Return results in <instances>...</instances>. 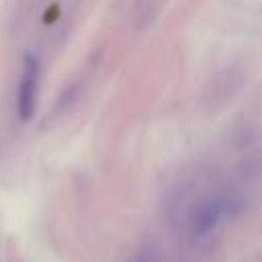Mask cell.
<instances>
[{
    "label": "cell",
    "instance_id": "cell-2",
    "mask_svg": "<svg viewBox=\"0 0 262 262\" xmlns=\"http://www.w3.org/2000/svg\"><path fill=\"white\" fill-rule=\"evenodd\" d=\"M39 61L35 55H27L23 61V74L16 90V111L23 121H29L35 115L37 104V88H39Z\"/></svg>",
    "mask_w": 262,
    "mask_h": 262
},
{
    "label": "cell",
    "instance_id": "cell-3",
    "mask_svg": "<svg viewBox=\"0 0 262 262\" xmlns=\"http://www.w3.org/2000/svg\"><path fill=\"white\" fill-rule=\"evenodd\" d=\"M135 262H145V260H135Z\"/></svg>",
    "mask_w": 262,
    "mask_h": 262
},
{
    "label": "cell",
    "instance_id": "cell-1",
    "mask_svg": "<svg viewBox=\"0 0 262 262\" xmlns=\"http://www.w3.org/2000/svg\"><path fill=\"white\" fill-rule=\"evenodd\" d=\"M231 207L233 205L225 194H211L201 199L192 209V233L196 237L209 235L221 223V219L229 215Z\"/></svg>",
    "mask_w": 262,
    "mask_h": 262
}]
</instances>
